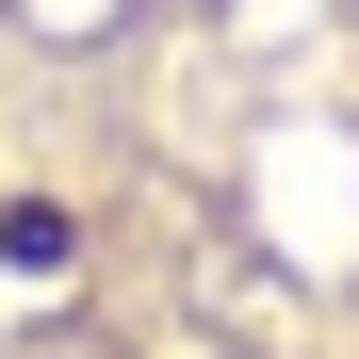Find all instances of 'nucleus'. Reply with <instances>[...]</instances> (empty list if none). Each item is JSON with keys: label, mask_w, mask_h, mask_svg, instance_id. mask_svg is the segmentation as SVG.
Listing matches in <instances>:
<instances>
[{"label": "nucleus", "mask_w": 359, "mask_h": 359, "mask_svg": "<svg viewBox=\"0 0 359 359\" xmlns=\"http://www.w3.org/2000/svg\"><path fill=\"white\" fill-rule=\"evenodd\" d=\"M0 359H359V0H0Z\"/></svg>", "instance_id": "f257e3e1"}]
</instances>
